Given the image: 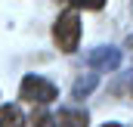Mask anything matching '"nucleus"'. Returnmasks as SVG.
Listing matches in <instances>:
<instances>
[{
  "label": "nucleus",
  "instance_id": "7",
  "mask_svg": "<svg viewBox=\"0 0 133 127\" xmlns=\"http://www.w3.org/2000/svg\"><path fill=\"white\" fill-rule=\"evenodd\" d=\"M102 3L105 0H71V6H77V9H102Z\"/></svg>",
  "mask_w": 133,
  "mask_h": 127
},
{
  "label": "nucleus",
  "instance_id": "4",
  "mask_svg": "<svg viewBox=\"0 0 133 127\" xmlns=\"http://www.w3.org/2000/svg\"><path fill=\"white\" fill-rule=\"evenodd\" d=\"M56 121H59V124H87V112H74V109H59Z\"/></svg>",
  "mask_w": 133,
  "mask_h": 127
},
{
  "label": "nucleus",
  "instance_id": "1",
  "mask_svg": "<svg viewBox=\"0 0 133 127\" xmlns=\"http://www.w3.org/2000/svg\"><path fill=\"white\" fill-rule=\"evenodd\" d=\"M19 96L25 102H31V105H50L59 96V90H56L53 81H46L40 74H25L22 78V87H19Z\"/></svg>",
  "mask_w": 133,
  "mask_h": 127
},
{
  "label": "nucleus",
  "instance_id": "5",
  "mask_svg": "<svg viewBox=\"0 0 133 127\" xmlns=\"http://www.w3.org/2000/svg\"><path fill=\"white\" fill-rule=\"evenodd\" d=\"M22 112L16 105H0V124H22Z\"/></svg>",
  "mask_w": 133,
  "mask_h": 127
},
{
  "label": "nucleus",
  "instance_id": "2",
  "mask_svg": "<svg viewBox=\"0 0 133 127\" xmlns=\"http://www.w3.org/2000/svg\"><path fill=\"white\" fill-rule=\"evenodd\" d=\"M53 37H56V43H59L62 53H74L77 40H81V22H77V16L74 12H62L56 19V25H53Z\"/></svg>",
  "mask_w": 133,
  "mask_h": 127
},
{
  "label": "nucleus",
  "instance_id": "3",
  "mask_svg": "<svg viewBox=\"0 0 133 127\" xmlns=\"http://www.w3.org/2000/svg\"><path fill=\"white\" fill-rule=\"evenodd\" d=\"M87 62L93 68H99V71H115L121 65V50H115V47H96V50L87 53Z\"/></svg>",
  "mask_w": 133,
  "mask_h": 127
},
{
  "label": "nucleus",
  "instance_id": "6",
  "mask_svg": "<svg viewBox=\"0 0 133 127\" xmlns=\"http://www.w3.org/2000/svg\"><path fill=\"white\" fill-rule=\"evenodd\" d=\"M96 81H99L96 74H87V78H81V81L74 84V90H71V93H74V99H81V96H87L90 90H93V87H96Z\"/></svg>",
  "mask_w": 133,
  "mask_h": 127
}]
</instances>
